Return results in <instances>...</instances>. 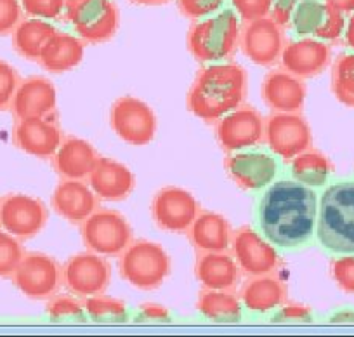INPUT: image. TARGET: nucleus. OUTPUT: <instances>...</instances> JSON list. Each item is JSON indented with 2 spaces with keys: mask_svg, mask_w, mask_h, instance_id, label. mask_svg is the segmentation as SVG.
Here are the masks:
<instances>
[{
  "mask_svg": "<svg viewBox=\"0 0 354 337\" xmlns=\"http://www.w3.org/2000/svg\"><path fill=\"white\" fill-rule=\"evenodd\" d=\"M318 197L297 179H280L268 186L255 207V223L274 247L301 248L315 237Z\"/></svg>",
  "mask_w": 354,
  "mask_h": 337,
  "instance_id": "obj_1",
  "label": "nucleus"
},
{
  "mask_svg": "<svg viewBox=\"0 0 354 337\" xmlns=\"http://www.w3.org/2000/svg\"><path fill=\"white\" fill-rule=\"evenodd\" d=\"M248 93V75L236 63H210L196 73L188 91V110L207 124L241 107Z\"/></svg>",
  "mask_w": 354,
  "mask_h": 337,
  "instance_id": "obj_2",
  "label": "nucleus"
},
{
  "mask_svg": "<svg viewBox=\"0 0 354 337\" xmlns=\"http://www.w3.org/2000/svg\"><path fill=\"white\" fill-rule=\"evenodd\" d=\"M316 237L333 254H354V179H344L323 192Z\"/></svg>",
  "mask_w": 354,
  "mask_h": 337,
  "instance_id": "obj_3",
  "label": "nucleus"
},
{
  "mask_svg": "<svg viewBox=\"0 0 354 337\" xmlns=\"http://www.w3.org/2000/svg\"><path fill=\"white\" fill-rule=\"evenodd\" d=\"M233 9H221L216 15L195 23L188 32V49L200 63H219L236 53L240 46V21Z\"/></svg>",
  "mask_w": 354,
  "mask_h": 337,
  "instance_id": "obj_4",
  "label": "nucleus"
},
{
  "mask_svg": "<svg viewBox=\"0 0 354 337\" xmlns=\"http://www.w3.org/2000/svg\"><path fill=\"white\" fill-rule=\"evenodd\" d=\"M118 271L138 291H156L169 278L172 263L165 248L156 242L132 240L118 256Z\"/></svg>",
  "mask_w": 354,
  "mask_h": 337,
  "instance_id": "obj_5",
  "label": "nucleus"
},
{
  "mask_svg": "<svg viewBox=\"0 0 354 337\" xmlns=\"http://www.w3.org/2000/svg\"><path fill=\"white\" fill-rule=\"evenodd\" d=\"M63 15L75 35L88 44L108 42L120 26V12L113 0H66Z\"/></svg>",
  "mask_w": 354,
  "mask_h": 337,
  "instance_id": "obj_6",
  "label": "nucleus"
},
{
  "mask_svg": "<svg viewBox=\"0 0 354 337\" xmlns=\"http://www.w3.org/2000/svg\"><path fill=\"white\" fill-rule=\"evenodd\" d=\"M82 244L104 257H118L134 240L131 223L122 212L100 207L80 224Z\"/></svg>",
  "mask_w": 354,
  "mask_h": 337,
  "instance_id": "obj_7",
  "label": "nucleus"
},
{
  "mask_svg": "<svg viewBox=\"0 0 354 337\" xmlns=\"http://www.w3.org/2000/svg\"><path fill=\"white\" fill-rule=\"evenodd\" d=\"M15 287L33 301H49L63 284V266L49 254L25 252L11 277Z\"/></svg>",
  "mask_w": 354,
  "mask_h": 337,
  "instance_id": "obj_8",
  "label": "nucleus"
},
{
  "mask_svg": "<svg viewBox=\"0 0 354 337\" xmlns=\"http://www.w3.org/2000/svg\"><path fill=\"white\" fill-rule=\"evenodd\" d=\"M264 141L274 155L292 160L313 148V131L301 111H273L264 118Z\"/></svg>",
  "mask_w": 354,
  "mask_h": 337,
  "instance_id": "obj_9",
  "label": "nucleus"
},
{
  "mask_svg": "<svg viewBox=\"0 0 354 337\" xmlns=\"http://www.w3.org/2000/svg\"><path fill=\"white\" fill-rule=\"evenodd\" d=\"M156 115L149 104L134 96H122L110 108V125L122 141L145 146L155 139Z\"/></svg>",
  "mask_w": 354,
  "mask_h": 337,
  "instance_id": "obj_10",
  "label": "nucleus"
},
{
  "mask_svg": "<svg viewBox=\"0 0 354 337\" xmlns=\"http://www.w3.org/2000/svg\"><path fill=\"white\" fill-rule=\"evenodd\" d=\"M110 284V263L96 252H78L63 264V285L77 298L104 294Z\"/></svg>",
  "mask_w": 354,
  "mask_h": 337,
  "instance_id": "obj_11",
  "label": "nucleus"
},
{
  "mask_svg": "<svg viewBox=\"0 0 354 337\" xmlns=\"http://www.w3.org/2000/svg\"><path fill=\"white\" fill-rule=\"evenodd\" d=\"M49 221L42 200L26 193H9L0 199V226L21 242L35 238Z\"/></svg>",
  "mask_w": 354,
  "mask_h": 337,
  "instance_id": "obj_12",
  "label": "nucleus"
},
{
  "mask_svg": "<svg viewBox=\"0 0 354 337\" xmlns=\"http://www.w3.org/2000/svg\"><path fill=\"white\" fill-rule=\"evenodd\" d=\"M231 256L247 277L274 273L280 266V256L268 238L250 226H240L231 235Z\"/></svg>",
  "mask_w": 354,
  "mask_h": 337,
  "instance_id": "obj_13",
  "label": "nucleus"
},
{
  "mask_svg": "<svg viewBox=\"0 0 354 337\" xmlns=\"http://www.w3.org/2000/svg\"><path fill=\"white\" fill-rule=\"evenodd\" d=\"M240 47L252 63L266 68L274 66L280 63L285 47L283 26L271 16L247 21L240 30Z\"/></svg>",
  "mask_w": 354,
  "mask_h": 337,
  "instance_id": "obj_14",
  "label": "nucleus"
},
{
  "mask_svg": "<svg viewBox=\"0 0 354 337\" xmlns=\"http://www.w3.org/2000/svg\"><path fill=\"white\" fill-rule=\"evenodd\" d=\"M151 217L156 226L169 233H186L200 206L188 190L177 186H165L158 190L151 200Z\"/></svg>",
  "mask_w": 354,
  "mask_h": 337,
  "instance_id": "obj_15",
  "label": "nucleus"
},
{
  "mask_svg": "<svg viewBox=\"0 0 354 337\" xmlns=\"http://www.w3.org/2000/svg\"><path fill=\"white\" fill-rule=\"evenodd\" d=\"M216 138L226 153L240 152L264 141V118L254 107H238L216 122Z\"/></svg>",
  "mask_w": 354,
  "mask_h": 337,
  "instance_id": "obj_16",
  "label": "nucleus"
},
{
  "mask_svg": "<svg viewBox=\"0 0 354 337\" xmlns=\"http://www.w3.org/2000/svg\"><path fill=\"white\" fill-rule=\"evenodd\" d=\"M230 178L241 190H259L270 186L278 174V162L270 153L261 149H240L227 153L224 160Z\"/></svg>",
  "mask_w": 354,
  "mask_h": 337,
  "instance_id": "obj_17",
  "label": "nucleus"
},
{
  "mask_svg": "<svg viewBox=\"0 0 354 337\" xmlns=\"http://www.w3.org/2000/svg\"><path fill=\"white\" fill-rule=\"evenodd\" d=\"M290 26L299 37H313L326 42L340 39L346 18L325 0H301L292 15Z\"/></svg>",
  "mask_w": 354,
  "mask_h": 337,
  "instance_id": "obj_18",
  "label": "nucleus"
},
{
  "mask_svg": "<svg viewBox=\"0 0 354 337\" xmlns=\"http://www.w3.org/2000/svg\"><path fill=\"white\" fill-rule=\"evenodd\" d=\"M63 138L54 113L49 117L21 118L16 120L12 129V143L16 148L37 158H53Z\"/></svg>",
  "mask_w": 354,
  "mask_h": 337,
  "instance_id": "obj_19",
  "label": "nucleus"
},
{
  "mask_svg": "<svg viewBox=\"0 0 354 337\" xmlns=\"http://www.w3.org/2000/svg\"><path fill=\"white\" fill-rule=\"evenodd\" d=\"M332 61V49L325 40L297 37L285 42L280 63L283 70L299 78H313L323 73Z\"/></svg>",
  "mask_w": 354,
  "mask_h": 337,
  "instance_id": "obj_20",
  "label": "nucleus"
},
{
  "mask_svg": "<svg viewBox=\"0 0 354 337\" xmlns=\"http://www.w3.org/2000/svg\"><path fill=\"white\" fill-rule=\"evenodd\" d=\"M57 94L53 82L46 77H28L19 82L11 101V113L16 120L32 117H49L56 113Z\"/></svg>",
  "mask_w": 354,
  "mask_h": 337,
  "instance_id": "obj_21",
  "label": "nucleus"
},
{
  "mask_svg": "<svg viewBox=\"0 0 354 337\" xmlns=\"http://www.w3.org/2000/svg\"><path fill=\"white\" fill-rule=\"evenodd\" d=\"M53 210L71 224H82L96 209L100 199L82 179H61L50 197Z\"/></svg>",
  "mask_w": 354,
  "mask_h": 337,
  "instance_id": "obj_22",
  "label": "nucleus"
},
{
  "mask_svg": "<svg viewBox=\"0 0 354 337\" xmlns=\"http://www.w3.org/2000/svg\"><path fill=\"white\" fill-rule=\"evenodd\" d=\"M87 185L100 200L122 202L134 192L136 176L122 162L100 155L93 172L88 174Z\"/></svg>",
  "mask_w": 354,
  "mask_h": 337,
  "instance_id": "obj_23",
  "label": "nucleus"
},
{
  "mask_svg": "<svg viewBox=\"0 0 354 337\" xmlns=\"http://www.w3.org/2000/svg\"><path fill=\"white\" fill-rule=\"evenodd\" d=\"M306 96L304 78L295 77L283 68L271 70L262 82V100L273 111H301Z\"/></svg>",
  "mask_w": 354,
  "mask_h": 337,
  "instance_id": "obj_24",
  "label": "nucleus"
},
{
  "mask_svg": "<svg viewBox=\"0 0 354 337\" xmlns=\"http://www.w3.org/2000/svg\"><path fill=\"white\" fill-rule=\"evenodd\" d=\"M100 153L93 145L77 136H66L53 155V169L63 179H87Z\"/></svg>",
  "mask_w": 354,
  "mask_h": 337,
  "instance_id": "obj_25",
  "label": "nucleus"
},
{
  "mask_svg": "<svg viewBox=\"0 0 354 337\" xmlns=\"http://www.w3.org/2000/svg\"><path fill=\"white\" fill-rule=\"evenodd\" d=\"M240 268L231 254L226 252H198L195 263V277L203 289L234 291L240 282Z\"/></svg>",
  "mask_w": 354,
  "mask_h": 337,
  "instance_id": "obj_26",
  "label": "nucleus"
},
{
  "mask_svg": "<svg viewBox=\"0 0 354 337\" xmlns=\"http://www.w3.org/2000/svg\"><path fill=\"white\" fill-rule=\"evenodd\" d=\"M186 235L196 252H226L230 251L233 230L223 214L200 210Z\"/></svg>",
  "mask_w": 354,
  "mask_h": 337,
  "instance_id": "obj_27",
  "label": "nucleus"
},
{
  "mask_svg": "<svg viewBox=\"0 0 354 337\" xmlns=\"http://www.w3.org/2000/svg\"><path fill=\"white\" fill-rule=\"evenodd\" d=\"M241 304L254 313H270L287 302V285L273 273L250 277L240 289Z\"/></svg>",
  "mask_w": 354,
  "mask_h": 337,
  "instance_id": "obj_28",
  "label": "nucleus"
},
{
  "mask_svg": "<svg viewBox=\"0 0 354 337\" xmlns=\"http://www.w3.org/2000/svg\"><path fill=\"white\" fill-rule=\"evenodd\" d=\"M84 51V40L80 37L71 35L63 30H56L54 35L42 47L39 64L50 73H64L82 63Z\"/></svg>",
  "mask_w": 354,
  "mask_h": 337,
  "instance_id": "obj_29",
  "label": "nucleus"
},
{
  "mask_svg": "<svg viewBox=\"0 0 354 337\" xmlns=\"http://www.w3.org/2000/svg\"><path fill=\"white\" fill-rule=\"evenodd\" d=\"M56 26L46 19L28 18L21 19L15 30H12V47L19 56L25 60L39 61L42 47L46 46L47 40L54 35Z\"/></svg>",
  "mask_w": 354,
  "mask_h": 337,
  "instance_id": "obj_30",
  "label": "nucleus"
},
{
  "mask_svg": "<svg viewBox=\"0 0 354 337\" xmlns=\"http://www.w3.org/2000/svg\"><path fill=\"white\" fill-rule=\"evenodd\" d=\"M196 308L205 318L217 323H236L241 320V304L240 298L233 294V291H212L203 289L198 294Z\"/></svg>",
  "mask_w": 354,
  "mask_h": 337,
  "instance_id": "obj_31",
  "label": "nucleus"
},
{
  "mask_svg": "<svg viewBox=\"0 0 354 337\" xmlns=\"http://www.w3.org/2000/svg\"><path fill=\"white\" fill-rule=\"evenodd\" d=\"M333 171V165L328 156L323 152L315 148H309L292 158V176L294 179L301 181L302 185L319 188L328 181L330 174Z\"/></svg>",
  "mask_w": 354,
  "mask_h": 337,
  "instance_id": "obj_32",
  "label": "nucleus"
},
{
  "mask_svg": "<svg viewBox=\"0 0 354 337\" xmlns=\"http://www.w3.org/2000/svg\"><path fill=\"white\" fill-rule=\"evenodd\" d=\"M332 93L344 107L354 108V51L342 53L332 63Z\"/></svg>",
  "mask_w": 354,
  "mask_h": 337,
  "instance_id": "obj_33",
  "label": "nucleus"
},
{
  "mask_svg": "<svg viewBox=\"0 0 354 337\" xmlns=\"http://www.w3.org/2000/svg\"><path fill=\"white\" fill-rule=\"evenodd\" d=\"M84 308L87 313V318L97 323H122L127 322L129 318L127 304L120 299L104 294L84 298Z\"/></svg>",
  "mask_w": 354,
  "mask_h": 337,
  "instance_id": "obj_34",
  "label": "nucleus"
},
{
  "mask_svg": "<svg viewBox=\"0 0 354 337\" xmlns=\"http://www.w3.org/2000/svg\"><path fill=\"white\" fill-rule=\"evenodd\" d=\"M46 313L53 322H75L80 323L87 320L84 302L77 295H53L46 306Z\"/></svg>",
  "mask_w": 354,
  "mask_h": 337,
  "instance_id": "obj_35",
  "label": "nucleus"
},
{
  "mask_svg": "<svg viewBox=\"0 0 354 337\" xmlns=\"http://www.w3.org/2000/svg\"><path fill=\"white\" fill-rule=\"evenodd\" d=\"M25 256V247L15 235L0 230V278H11Z\"/></svg>",
  "mask_w": 354,
  "mask_h": 337,
  "instance_id": "obj_36",
  "label": "nucleus"
},
{
  "mask_svg": "<svg viewBox=\"0 0 354 337\" xmlns=\"http://www.w3.org/2000/svg\"><path fill=\"white\" fill-rule=\"evenodd\" d=\"M333 282L346 294H354V254H340L330 264Z\"/></svg>",
  "mask_w": 354,
  "mask_h": 337,
  "instance_id": "obj_37",
  "label": "nucleus"
},
{
  "mask_svg": "<svg viewBox=\"0 0 354 337\" xmlns=\"http://www.w3.org/2000/svg\"><path fill=\"white\" fill-rule=\"evenodd\" d=\"M19 2H21L25 15L30 18L53 21V19L61 18L66 0H19Z\"/></svg>",
  "mask_w": 354,
  "mask_h": 337,
  "instance_id": "obj_38",
  "label": "nucleus"
},
{
  "mask_svg": "<svg viewBox=\"0 0 354 337\" xmlns=\"http://www.w3.org/2000/svg\"><path fill=\"white\" fill-rule=\"evenodd\" d=\"M19 82H21V78H19L16 68L9 64L8 61L0 60V111L9 110Z\"/></svg>",
  "mask_w": 354,
  "mask_h": 337,
  "instance_id": "obj_39",
  "label": "nucleus"
},
{
  "mask_svg": "<svg viewBox=\"0 0 354 337\" xmlns=\"http://www.w3.org/2000/svg\"><path fill=\"white\" fill-rule=\"evenodd\" d=\"M274 0H231L233 11L245 23L270 16Z\"/></svg>",
  "mask_w": 354,
  "mask_h": 337,
  "instance_id": "obj_40",
  "label": "nucleus"
},
{
  "mask_svg": "<svg viewBox=\"0 0 354 337\" xmlns=\"http://www.w3.org/2000/svg\"><path fill=\"white\" fill-rule=\"evenodd\" d=\"M183 15L189 19H203L223 9L224 0H177Z\"/></svg>",
  "mask_w": 354,
  "mask_h": 337,
  "instance_id": "obj_41",
  "label": "nucleus"
},
{
  "mask_svg": "<svg viewBox=\"0 0 354 337\" xmlns=\"http://www.w3.org/2000/svg\"><path fill=\"white\" fill-rule=\"evenodd\" d=\"M313 320L311 308L299 302H285L278 309H274V315L271 316V322L274 323H309Z\"/></svg>",
  "mask_w": 354,
  "mask_h": 337,
  "instance_id": "obj_42",
  "label": "nucleus"
},
{
  "mask_svg": "<svg viewBox=\"0 0 354 337\" xmlns=\"http://www.w3.org/2000/svg\"><path fill=\"white\" fill-rule=\"evenodd\" d=\"M21 2L19 0H0V35H9L23 19Z\"/></svg>",
  "mask_w": 354,
  "mask_h": 337,
  "instance_id": "obj_43",
  "label": "nucleus"
},
{
  "mask_svg": "<svg viewBox=\"0 0 354 337\" xmlns=\"http://www.w3.org/2000/svg\"><path fill=\"white\" fill-rule=\"evenodd\" d=\"M170 320L172 315L169 309L156 302H145L134 311V322L138 323H167Z\"/></svg>",
  "mask_w": 354,
  "mask_h": 337,
  "instance_id": "obj_44",
  "label": "nucleus"
},
{
  "mask_svg": "<svg viewBox=\"0 0 354 337\" xmlns=\"http://www.w3.org/2000/svg\"><path fill=\"white\" fill-rule=\"evenodd\" d=\"M299 2H301V0H274L270 16L278 23V25L283 26V28L285 26H290L292 15H294Z\"/></svg>",
  "mask_w": 354,
  "mask_h": 337,
  "instance_id": "obj_45",
  "label": "nucleus"
},
{
  "mask_svg": "<svg viewBox=\"0 0 354 337\" xmlns=\"http://www.w3.org/2000/svg\"><path fill=\"white\" fill-rule=\"evenodd\" d=\"M325 2L342 15H353L354 12V0H325Z\"/></svg>",
  "mask_w": 354,
  "mask_h": 337,
  "instance_id": "obj_46",
  "label": "nucleus"
},
{
  "mask_svg": "<svg viewBox=\"0 0 354 337\" xmlns=\"http://www.w3.org/2000/svg\"><path fill=\"white\" fill-rule=\"evenodd\" d=\"M344 40H346V46L349 47L351 51H354V12L346 21V28H344Z\"/></svg>",
  "mask_w": 354,
  "mask_h": 337,
  "instance_id": "obj_47",
  "label": "nucleus"
},
{
  "mask_svg": "<svg viewBox=\"0 0 354 337\" xmlns=\"http://www.w3.org/2000/svg\"><path fill=\"white\" fill-rule=\"evenodd\" d=\"M332 322H354V313H349V311H340V313H335V315L332 316Z\"/></svg>",
  "mask_w": 354,
  "mask_h": 337,
  "instance_id": "obj_48",
  "label": "nucleus"
},
{
  "mask_svg": "<svg viewBox=\"0 0 354 337\" xmlns=\"http://www.w3.org/2000/svg\"><path fill=\"white\" fill-rule=\"evenodd\" d=\"M134 4H142V6H160V4H167L169 0H131Z\"/></svg>",
  "mask_w": 354,
  "mask_h": 337,
  "instance_id": "obj_49",
  "label": "nucleus"
}]
</instances>
